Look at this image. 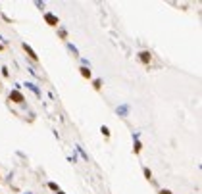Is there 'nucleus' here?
<instances>
[{
	"mask_svg": "<svg viewBox=\"0 0 202 194\" xmlns=\"http://www.w3.org/2000/svg\"><path fill=\"white\" fill-rule=\"evenodd\" d=\"M10 102L23 104V102H25V98H23V94H21L19 91H12V92H10Z\"/></svg>",
	"mask_w": 202,
	"mask_h": 194,
	"instance_id": "f257e3e1",
	"label": "nucleus"
},
{
	"mask_svg": "<svg viewBox=\"0 0 202 194\" xmlns=\"http://www.w3.org/2000/svg\"><path fill=\"white\" fill-rule=\"evenodd\" d=\"M44 21L48 23V25H52V27H58V17L54 15V13H44Z\"/></svg>",
	"mask_w": 202,
	"mask_h": 194,
	"instance_id": "f03ea898",
	"label": "nucleus"
},
{
	"mask_svg": "<svg viewBox=\"0 0 202 194\" xmlns=\"http://www.w3.org/2000/svg\"><path fill=\"white\" fill-rule=\"evenodd\" d=\"M23 50H25V52H27V56H29V58H31V60H33V62H37V60H39V56H37V52L33 50V48H31V46H29V44H27V42H23Z\"/></svg>",
	"mask_w": 202,
	"mask_h": 194,
	"instance_id": "7ed1b4c3",
	"label": "nucleus"
},
{
	"mask_svg": "<svg viewBox=\"0 0 202 194\" xmlns=\"http://www.w3.org/2000/svg\"><path fill=\"white\" fill-rule=\"evenodd\" d=\"M139 60L143 62V64H150V60H152V54L148 50H143L139 52Z\"/></svg>",
	"mask_w": 202,
	"mask_h": 194,
	"instance_id": "20e7f679",
	"label": "nucleus"
},
{
	"mask_svg": "<svg viewBox=\"0 0 202 194\" xmlns=\"http://www.w3.org/2000/svg\"><path fill=\"white\" fill-rule=\"evenodd\" d=\"M79 71H81V75H83L85 79H91V77H93V73H91V69H89L87 65H83V67L79 69Z\"/></svg>",
	"mask_w": 202,
	"mask_h": 194,
	"instance_id": "39448f33",
	"label": "nucleus"
},
{
	"mask_svg": "<svg viewBox=\"0 0 202 194\" xmlns=\"http://www.w3.org/2000/svg\"><path fill=\"white\" fill-rule=\"evenodd\" d=\"M141 148H143V146H141V142L137 140V142H135V146H133V152H135V154H139V152H141Z\"/></svg>",
	"mask_w": 202,
	"mask_h": 194,
	"instance_id": "423d86ee",
	"label": "nucleus"
},
{
	"mask_svg": "<svg viewBox=\"0 0 202 194\" xmlns=\"http://www.w3.org/2000/svg\"><path fill=\"white\" fill-rule=\"evenodd\" d=\"M93 85H95L96 91H100V89H102V81H100V79H95V83H93Z\"/></svg>",
	"mask_w": 202,
	"mask_h": 194,
	"instance_id": "0eeeda50",
	"label": "nucleus"
},
{
	"mask_svg": "<svg viewBox=\"0 0 202 194\" xmlns=\"http://www.w3.org/2000/svg\"><path fill=\"white\" fill-rule=\"evenodd\" d=\"M100 133H102L104 136H110V129H108V127H104V125L100 127Z\"/></svg>",
	"mask_w": 202,
	"mask_h": 194,
	"instance_id": "6e6552de",
	"label": "nucleus"
},
{
	"mask_svg": "<svg viewBox=\"0 0 202 194\" xmlns=\"http://www.w3.org/2000/svg\"><path fill=\"white\" fill-rule=\"evenodd\" d=\"M48 188H50V190H54V192H58V190H60L56 183H48Z\"/></svg>",
	"mask_w": 202,
	"mask_h": 194,
	"instance_id": "1a4fd4ad",
	"label": "nucleus"
},
{
	"mask_svg": "<svg viewBox=\"0 0 202 194\" xmlns=\"http://www.w3.org/2000/svg\"><path fill=\"white\" fill-rule=\"evenodd\" d=\"M145 177L148 179V181H152V173H150V169H148V167H145Z\"/></svg>",
	"mask_w": 202,
	"mask_h": 194,
	"instance_id": "9d476101",
	"label": "nucleus"
},
{
	"mask_svg": "<svg viewBox=\"0 0 202 194\" xmlns=\"http://www.w3.org/2000/svg\"><path fill=\"white\" fill-rule=\"evenodd\" d=\"M27 87H29V89H31V91L35 92V94H39V89H37V87H35L33 83H27Z\"/></svg>",
	"mask_w": 202,
	"mask_h": 194,
	"instance_id": "9b49d317",
	"label": "nucleus"
},
{
	"mask_svg": "<svg viewBox=\"0 0 202 194\" xmlns=\"http://www.w3.org/2000/svg\"><path fill=\"white\" fill-rule=\"evenodd\" d=\"M160 194H171V190H168V188H162V190H160Z\"/></svg>",
	"mask_w": 202,
	"mask_h": 194,
	"instance_id": "f8f14e48",
	"label": "nucleus"
},
{
	"mask_svg": "<svg viewBox=\"0 0 202 194\" xmlns=\"http://www.w3.org/2000/svg\"><path fill=\"white\" fill-rule=\"evenodd\" d=\"M56 194H66V192H62V190H58V192H56Z\"/></svg>",
	"mask_w": 202,
	"mask_h": 194,
	"instance_id": "ddd939ff",
	"label": "nucleus"
}]
</instances>
